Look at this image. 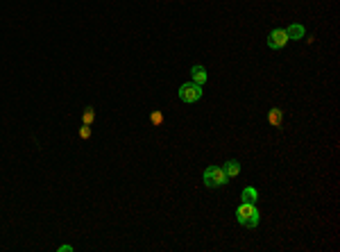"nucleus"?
Masks as SVG:
<instances>
[{"instance_id": "1", "label": "nucleus", "mask_w": 340, "mask_h": 252, "mask_svg": "<svg viewBox=\"0 0 340 252\" xmlns=\"http://www.w3.org/2000/svg\"><path fill=\"white\" fill-rule=\"evenodd\" d=\"M236 220L243 227H256L261 223V214L256 209V204L252 202H240L236 209Z\"/></svg>"}, {"instance_id": "2", "label": "nucleus", "mask_w": 340, "mask_h": 252, "mask_svg": "<svg viewBox=\"0 0 340 252\" xmlns=\"http://www.w3.org/2000/svg\"><path fill=\"white\" fill-rule=\"evenodd\" d=\"M202 182L207 184L209 188H218V186H224L229 182V177L224 175V171L220 166H209L202 175Z\"/></svg>"}, {"instance_id": "3", "label": "nucleus", "mask_w": 340, "mask_h": 252, "mask_svg": "<svg viewBox=\"0 0 340 252\" xmlns=\"http://www.w3.org/2000/svg\"><path fill=\"white\" fill-rule=\"evenodd\" d=\"M177 96H179V100H182V102L193 104V102H197V100H200V98L204 96V91H202L200 84H195V82H186V84H182V87H179Z\"/></svg>"}, {"instance_id": "4", "label": "nucleus", "mask_w": 340, "mask_h": 252, "mask_svg": "<svg viewBox=\"0 0 340 252\" xmlns=\"http://www.w3.org/2000/svg\"><path fill=\"white\" fill-rule=\"evenodd\" d=\"M288 44V32L286 30H272L268 36V46L272 50H281L284 46Z\"/></svg>"}, {"instance_id": "5", "label": "nucleus", "mask_w": 340, "mask_h": 252, "mask_svg": "<svg viewBox=\"0 0 340 252\" xmlns=\"http://www.w3.org/2000/svg\"><path fill=\"white\" fill-rule=\"evenodd\" d=\"M191 77H193V82L200 84V87H202V84L207 82V77H209V75H207V68L200 66V64H195V66L191 68Z\"/></svg>"}, {"instance_id": "6", "label": "nucleus", "mask_w": 340, "mask_h": 252, "mask_svg": "<svg viewBox=\"0 0 340 252\" xmlns=\"http://www.w3.org/2000/svg\"><path fill=\"white\" fill-rule=\"evenodd\" d=\"M268 123L272 128H281V123H284V112H281L279 107H272L268 114Z\"/></svg>"}, {"instance_id": "7", "label": "nucleus", "mask_w": 340, "mask_h": 252, "mask_svg": "<svg viewBox=\"0 0 340 252\" xmlns=\"http://www.w3.org/2000/svg\"><path fill=\"white\" fill-rule=\"evenodd\" d=\"M222 171H224V175L232 180V177H238V175H240V164H238L236 159H229L227 164L222 166Z\"/></svg>"}, {"instance_id": "8", "label": "nucleus", "mask_w": 340, "mask_h": 252, "mask_svg": "<svg viewBox=\"0 0 340 252\" xmlns=\"http://www.w3.org/2000/svg\"><path fill=\"white\" fill-rule=\"evenodd\" d=\"M286 32H288V39H295V41H300V39H304V36H306L304 25H300V23H295V25H290V28H286Z\"/></svg>"}, {"instance_id": "9", "label": "nucleus", "mask_w": 340, "mask_h": 252, "mask_svg": "<svg viewBox=\"0 0 340 252\" xmlns=\"http://www.w3.org/2000/svg\"><path fill=\"white\" fill-rule=\"evenodd\" d=\"M240 200H243V202H252V204H256V202H259V191H256L254 186H245V188H243V193H240Z\"/></svg>"}, {"instance_id": "10", "label": "nucleus", "mask_w": 340, "mask_h": 252, "mask_svg": "<svg viewBox=\"0 0 340 252\" xmlns=\"http://www.w3.org/2000/svg\"><path fill=\"white\" fill-rule=\"evenodd\" d=\"M82 123H84V125H93V123H96V109H93V107H84V112H82Z\"/></svg>"}, {"instance_id": "11", "label": "nucleus", "mask_w": 340, "mask_h": 252, "mask_svg": "<svg viewBox=\"0 0 340 252\" xmlns=\"http://www.w3.org/2000/svg\"><path fill=\"white\" fill-rule=\"evenodd\" d=\"M150 123H152V125H161V123H164V114H161L159 109L152 112V114H150Z\"/></svg>"}, {"instance_id": "12", "label": "nucleus", "mask_w": 340, "mask_h": 252, "mask_svg": "<svg viewBox=\"0 0 340 252\" xmlns=\"http://www.w3.org/2000/svg\"><path fill=\"white\" fill-rule=\"evenodd\" d=\"M80 139H82V141H88V139H91V125H84V123H82V128H80Z\"/></svg>"}, {"instance_id": "13", "label": "nucleus", "mask_w": 340, "mask_h": 252, "mask_svg": "<svg viewBox=\"0 0 340 252\" xmlns=\"http://www.w3.org/2000/svg\"><path fill=\"white\" fill-rule=\"evenodd\" d=\"M57 250H59V252H71V250H73V245H59Z\"/></svg>"}]
</instances>
